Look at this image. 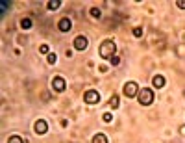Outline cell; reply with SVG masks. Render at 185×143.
Wrapping results in <instances>:
<instances>
[{
  "label": "cell",
  "instance_id": "6da1fadb",
  "mask_svg": "<svg viewBox=\"0 0 185 143\" xmlns=\"http://www.w3.org/2000/svg\"><path fill=\"white\" fill-rule=\"evenodd\" d=\"M115 50H117V47H115V43H113L111 39L102 41V45H100V56H102L104 60H111L113 54H115Z\"/></svg>",
  "mask_w": 185,
  "mask_h": 143
},
{
  "label": "cell",
  "instance_id": "7a4b0ae2",
  "mask_svg": "<svg viewBox=\"0 0 185 143\" xmlns=\"http://www.w3.org/2000/svg\"><path fill=\"white\" fill-rule=\"evenodd\" d=\"M137 101L143 104V106H150L152 102H154V91L150 89V87H145V89H141L139 93H137Z\"/></svg>",
  "mask_w": 185,
  "mask_h": 143
},
{
  "label": "cell",
  "instance_id": "3957f363",
  "mask_svg": "<svg viewBox=\"0 0 185 143\" xmlns=\"http://www.w3.org/2000/svg\"><path fill=\"white\" fill-rule=\"evenodd\" d=\"M83 101H85L87 104H96V102L100 101V95H98V91H95V89H89V91H85V95H83Z\"/></svg>",
  "mask_w": 185,
  "mask_h": 143
},
{
  "label": "cell",
  "instance_id": "277c9868",
  "mask_svg": "<svg viewBox=\"0 0 185 143\" xmlns=\"http://www.w3.org/2000/svg\"><path fill=\"white\" fill-rule=\"evenodd\" d=\"M137 93H139V86L135 82H128L124 86V95L126 97H137Z\"/></svg>",
  "mask_w": 185,
  "mask_h": 143
},
{
  "label": "cell",
  "instance_id": "5b68a950",
  "mask_svg": "<svg viewBox=\"0 0 185 143\" xmlns=\"http://www.w3.org/2000/svg\"><path fill=\"white\" fill-rule=\"evenodd\" d=\"M52 87H54L57 93H63V91L67 89V82H65L61 76H56V78L52 80Z\"/></svg>",
  "mask_w": 185,
  "mask_h": 143
},
{
  "label": "cell",
  "instance_id": "8992f818",
  "mask_svg": "<svg viewBox=\"0 0 185 143\" xmlns=\"http://www.w3.org/2000/svg\"><path fill=\"white\" fill-rule=\"evenodd\" d=\"M74 48L76 50H85L87 48V37L85 35H78L74 39Z\"/></svg>",
  "mask_w": 185,
  "mask_h": 143
},
{
  "label": "cell",
  "instance_id": "52a82bcc",
  "mask_svg": "<svg viewBox=\"0 0 185 143\" xmlns=\"http://www.w3.org/2000/svg\"><path fill=\"white\" fill-rule=\"evenodd\" d=\"M33 130H35V134H46V130H48V125H46V121H43V119L35 121V125H33Z\"/></svg>",
  "mask_w": 185,
  "mask_h": 143
},
{
  "label": "cell",
  "instance_id": "ba28073f",
  "mask_svg": "<svg viewBox=\"0 0 185 143\" xmlns=\"http://www.w3.org/2000/svg\"><path fill=\"white\" fill-rule=\"evenodd\" d=\"M57 28H59L61 32H70V28H72V22H70V19H67V17H63V19L59 20V24H57Z\"/></svg>",
  "mask_w": 185,
  "mask_h": 143
},
{
  "label": "cell",
  "instance_id": "9c48e42d",
  "mask_svg": "<svg viewBox=\"0 0 185 143\" xmlns=\"http://www.w3.org/2000/svg\"><path fill=\"white\" fill-rule=\"evenodd\" d=\"M152 84H154L156 87H163V86H165V76H161V74H156V76L152 78Z\"/></svg>",
  "mask_w": 185,
  "mask_h": 143
},
{
  "label": "cell",
  "instance_id": "30bf717a",
  "mask_svg": "<svg viewBox=\"0 0 185 143\" xmlns=\"http://www.w3.org/2000/svg\"><path fill=\"white\" fill-rule=\"evenodd\" d=\"M93 143H107V138H106V134H96V136L93 138Z\"/></svg>",
  "mask_w": 185,
  "mask_h": 143
},
{
  "label": "cell",
  "instance_id": "8fae6325",
  "mask_svg": "<svg viewBox=\"0 0 185 143\" xmlns=\"http://www.w3.org/2000/svg\"><path fill=\"white\" fill-rule=\"evenodd\" d=\"M59 6H61V2H59V0H50V2H48V9H50V11H56Z\"/></svg>",
  "mask_w": 185,
  "mask_h": 143
},
{
  "label": "cell",
  "instance_id": "7c38bea8",
  "mask_svg": "<svg viewBox=\"0 0 185 143\" xmlns=\"http://www.w3.org/2000/svg\"><path fill=\"white\" fill-rule=\"evenodd\" d=\"M20 26H22L24 30H28V28H32V19H30V17H26V19H22V20H20Z\"/></svg>",
  "mask_w": 185,
  "mask_h": 143
},
{
  "label": "cell",
  "instance_id": "4fadbf2b",
  "mask_svg": "<svg viewBox=\"0 0 185 143\" xmlns=\"http://www.w3.org/2000/svg\"><path fill=\"white\" fill-rule=\"evenodd\" d=\"M109 106H111L113 110H115V108H119V97H117V95H113V97H111V101H109Z\"/></svg>",
  "mask_w": 185,
  "mask_h": 143
},
{
  "label": "cell",
  "instance_id": "5bb4252c",
  "mask_svg": "<svg viewBox=\"0 0 185 143\" xmlns=\"http://www.w3.org/2000/svg\"><path fill=\"white\" fill-rule=\"evenodd\" d=\"M91 17H95V19H100V17H102V11H100L98 7H93V9H91Z\"/></svg>",
  "mask_w": 185,
  "mask_h": 143
},
{
  "label": "cell",
  "instance_id": "9a60e30c",
  "mask_svg": "<svg viewBox=\"0 0 185 143\" xmlns=\"http://www.w3.org/2000/svg\"><path fill=\"white\" fill-rule=\"evenodd\" d=\"M7 143H24V140H22L20 136H11V138L7 140Z\"/></svg>",
  "mask_w": 185,
  "mask_h": 143
},
{
  "label": "cell",
  "instance_id": "2e32d148",
  "mask_svg": "<svg viewBox=\"0 0 185 143\" xmlns=\"http://www.w3.org/2000/svg\"><path fill=\"white\" fill-rule=\"evenodd\" d=\"M133 35H135V37H141V35H143V28L135 26V28H133Z\"/></svg>",
  "mask_w": 185,
  "mask_h": 143
},
{
  "label": "cell",
  "instance_id": "e0dca14e",
  "mask_svg": "<svg viewBox=\"0 0 185 143\" xmlns=\"http://www.w3.org/2000/svg\"><path fill=\"white\" fill-rule=\"evenodd\" d=\"M102 119H104V123H111V119H113V114H104V115H102Z\"/></svg>",
  "mask_w": 185,
  "mask_h": 143
},
{
  "label": "cell",
  "instance_id": "ac0fdd59",
  "mask_svg": "<svg viewBox=\"0 0 185 143\" xmlns=\"http://www.w3.org/2000/svg\"><path fill=\"white\" fill-rule=\"evenodd\" d=\"M56 60H57V58H56V54H48V63H50V65H52V63H56Z\"/></svg>",
  "mask_w": 185,
  "mask_h": 143
},
{
  "label": "cell",
  "instance_id": "d6986e66",
  "mask_svg": "<svg viewBox=\"0 0 185 143\" xmlns=\"http://www.w3.org/2000/svg\"><path fill=\"white\" fill-rule=\"evenodd\" d=\"M39 50H41V54H48V47H46V45H41Z\"/></svg>",
  "mask_w": 185,
  "mask_h": 143
},
{
  "label": "cell",
  "instance_id": "ffe728a7",
  "mask_svg": "<svg viewBox=\"0 0 185 143\" xmlns=\"http://www.w3.org/2000/svg\"><path fill=\"white\" fill-rule=\"evenodd\" d=\"M119 61H120L119 56H113V58H111V63H113V65H119Z\"/></svg>",
  "mask_w": 185,
  "mask_h": 143
},
{
  "label": "cell",
  "instance_id": "44dd1931",
  "mask_svg": "<svg viewBox=\"0 0 185 143\" xmlns=\"http://www.w3.org/2000/svg\"><path fill=\"white\" fill-rule=\"evenodd\" d=\"M176 4H178V7H182V9H185V2H183V0H178Z\"/></svg>",
  "mask_w": 185,
  "mask_h": 143
},
{
  "label": "cell",
  "instance_id": "7402d4cb",
  "mask_svg": "<svg viewBox=\"0 0 185 143\" xmlns=\"http://www.w3.org/2000/svg\"><path fill=\"white\" fill-rule=\"evenodd\" d=\"M180 132H182V134L185 136V127H182V130H180Z\"/></svg>",
  "mask_w": 185,
  "mask_h": 143
}]
</instances>
